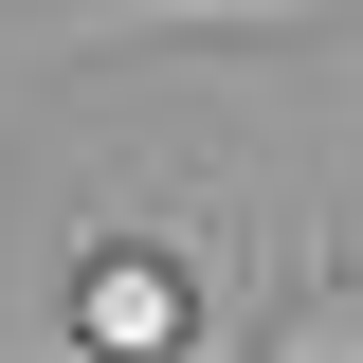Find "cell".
Instances as JSON below:
<instances>
[{
    "label": "cell",
    "mask_w": 363,
    "mask_h": 363,
    "mask_svg": "<svg viewBox=\"0 0 363 363\" xmlns=\"http://www.w3.org/2000/svg\"><path fill=\"white\" fill-rule=\"evenodd\" d=\"M73 345H109V363H145V345H200V327H218V291H200V255H164V236L145 218H91L73 236Z\"/></svg>",
    "instance_id": "obj_1"
},
{
    "label": "cell",
    "mask_w": 363,
    "mask_h": 363,
    "mask_svg": "<svg viewBox=\"0 0 363 363\" xmlns=\"http://www.w3.org/2000/svg\"><path fill=\"white\" fill-rule=\"evenodd\" d=\"M327 0H73L55 37L73 55H109V37H309Z\"/></svg>",
    "instance_id": "obj_2"
}]
</instances>
